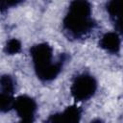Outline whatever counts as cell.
Instances as JSON below:
<instances>
[{"instance_id": "cell-10", "label": "cell", "mask_w": 123, "mask_h": 123, "mask_svg": "<svg viewBox=\"0 0 123 123\" xmlns=\"http://www.w3.org/2000/svg\"><path fill=\"white\" fill-rule=\"evenodd\" d=\"M21 50V42L16 38H11L7 41L5 46V52L9 55L17 54Z\"/></svg>"}, {"instance_id": "cell-7", "label": "cell", "mask_w": 123, "mask_h": 123, "mask_svg": "<svg viewBox=\"0 0 123 123\" xmlns=\"http://www.w3.org/2000/svg\"><path fill=\"white\" fill-rule=\"evenodd\" d=\"M106 9L112 19L123 17V0H110Z\"/></svg>"}, {"instance_id": "cell-3", "label": "cell", "mask_w": 123, "mask_h": 123, "mask_svg": "<svg viewBox=\"0 0 123 123\" xmlns=\"http://www.w3.org/2000/svg\"><path fill=\"white\" fill-rule=\"evenodd\" d=\"M97 88V82L89 74H81L77 76L71 85V95L77 102L86 101L92 97Z\"/></svg>"}, {"instance_id": "cell-8", "label": "cell", "mask_w": 123, "mask_h": 123, "mask_svg": "<svg viewBox=\"0 0 123 123\" xmlns=\"http://www.w3.org/2000/svg\"><path fill=\"white\" fill-rule=\"evenodd\" d=\"M14 81L10 75H3L0 80V93L13 95Z\"/></svg>"}, {"instance_id": "cell-6", "label": "cell", "mask_w": 123, "mask_h": 123, "mask_svg": "<svg viewBox=\"0 0 123 123\" xmlns=\"http://www.w3.org/2000/svg\"><path fill=\"white\" fill-rule=\"evenodd\" d=\"M99 46L111 54H116L120 50V38L114 32L106 33L99 41Z\"/></svg>"}, {"instance_id": "cell-9", "label": "cell", "mask_w": 123, "mask_h": 123, "mask_svg": "<svg viewBox=\"0 0 123 123\" xmlns=\"http://www.w3.org/2000/svg\"><path fill=\"white\" fill-rule=\"evenodd\" d=\"M15 98L11 94L0 93V110L2 112H7L13 108Z\"/></svg>"}, {"instance_id": "cell-1", "label": "cell", "mask_w": 123, "mask_h": 123, "mask_svg": "<svg viewBox=\"0 0 123 123\" xmlns=\"http://www.w3.org/2000/svg\"><path fill=\"white\" fill-rule=\"evenodd\" d=\"M62 26L67 37L71 38H82L90 33L95 27L90 3L87 0H72Z\"/></svg>"}, {"instance_id": "cell-11", "label": "cell", "mask_w": 123, "mask_h": 123, "mask_svg": "<svg viewBox=\"0 0 123 123\" xmlns=\"http://www.w3.org/2000/svg\"><path fill=\"white\" fill-rule=\"evenodd\" d=\"M23 1H24V0H1L2 12L4 11V9L10 8V7H14V6L20 4V3L23 2Z\"/></svg>"}, {"instance_id": "cell-5", "label": "cell", "mask_w": 123, "mask_h": 123, "mask_svg": "<svg viewBox=\"0 0 123 123\" xmlns=\"http://www.w3.org/2000/svg\"><path fill=\"white\" fill-rule=\"evenodd\" d=\"M82 111L77 106H69L62 112L52 114L46 121L47 122H66V123H76L81 119Z\"/></svg>"}, {"instance_id": "cell-4", "label": "cell", "mask_w": 123, "mask_h": 123, "mask_svg": "<svg viewBox=\"0 0 123 123\" xmlns=\"http://www.w3.org/2000/svg\"><path fill=\"white\" fill-rule=\"evenodd\" d=\"M13 109L23 122H33L37 111L36 101L28 95H20L15 98Z\"/></svg>"}, {"instance_id": "cell-2", "label": "cell", "mask_w": 123, "mask_h": 123, "mask_svg": "<svg viewBox=\"0 0 123 123\" xmlns=\"http://www.w3.org/2000/svg\"><path fill=\"white\" fill-rule=\"evenodd\" d=\"M30 55L34 63V68L37 77L43 82H50L57 78L60 74L66 55H61L55 62H53V49L46 43H38L30 48Z\"/></svg>"}, {"instance_id": "cell-12", "label": "cell", "mask_w": 123, "mask_h": 123, "mask_svg": "<svg viewBox=\"0 0 123 123\" xmlns=\"http://www.w3.org/2000/svg\"><path fill=\"white\" fill-rule=\"evenodd\" d=\"M114 21V27H115V30L123 36V17H119V18H116V19H113Z\"/></svg>"}]
</instances>
